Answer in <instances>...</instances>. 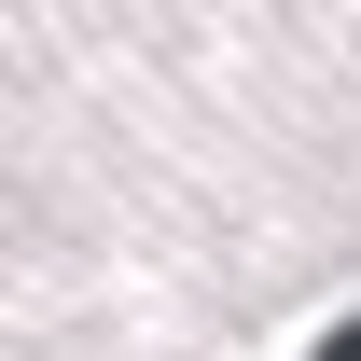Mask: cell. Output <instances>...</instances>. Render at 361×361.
<instances>
[{"label":"cell","mask_w":361,"mask_h":361,"mask_svg":"<svg viewBox=\"0 0 361 361\" xmlns=\"http://www.w3.org/2000/svg\"><path fill=\"white\" fill-rule=\"evenodd\" d=\"M319 361H361V319H348V334H319Z\"/></svg>","instance_id":"cell-1"}]
</instances>
